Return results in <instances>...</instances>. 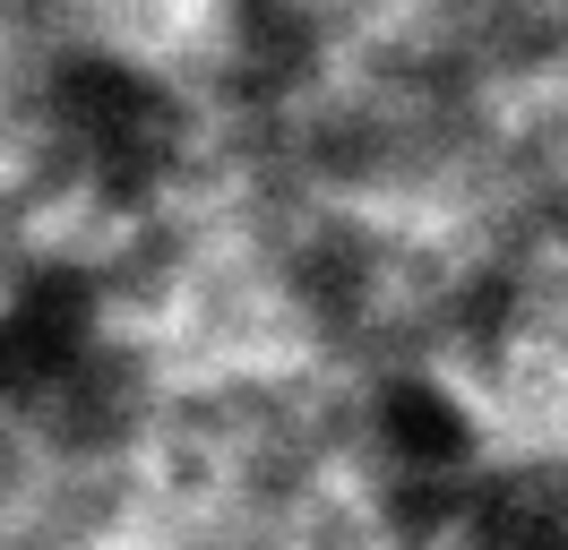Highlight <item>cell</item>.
Wrapping results in <instances>:
<instances>
[{
    "mask_svg": "<svg viewBox=\"0 0 568 550\" xmlns=\"http://www.w3.org/2000/svg\"><path fill=\"white\" fill-rule=\"evenodd\" d=\"M95 361V293L78 275H36L0 302V396L52 405Z\"/></svg>",
    "mask_w": 568,
    "mask_h": 550,
    "instance_id": "cell-2",
    "label": "cell"
},
{
    "mask_svg": "<svg viewBox=\"0 0 568 550\" xmlns=\"http://www.w3.org/2000/svg\"><path fill=\"white\" fill-rule=\"evenodd\" d=\"M52 130L70 138V155L95 172L104 190H146V181L173 172L181 112L139 61L87 52V61H70L52 78Z\"/></svg>",
    "mask_w": 568,
    "mask_h": 550,
    "instance_id": "cell-1",
    "label": "cell"
}]
</instances>
